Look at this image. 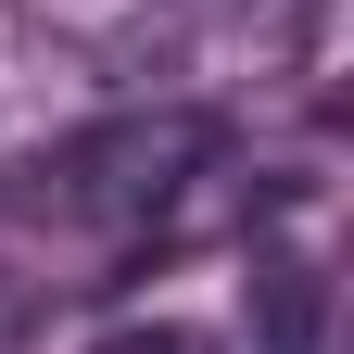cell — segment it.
Segmentation results:
<instances>
[{"instance_id":"obj_2","label":"cell","mask_w":354,"mask_h":354,"mask_svg":"<svg viewBox=\"0 0 354 354\" xmlns=\"http://www.w3.org/2000/svg\"><path fill=\"white\" fill-rule=\"evenodd\" d=\"M253 342L266 354L317 342V266H304V253H253Z\"/></svg>"},{"instance_id":"obj_1","label":"cell","mask_w":354,"mask_h":354,"mask_svg":"<svg viewBox=\"0 0 354 354\" xmlns=\"http://www.w3.org/2000/svg\"><path fill=\"white\" fill-rule=\"evenodd\" d=\"M215 177V114L190 102H140V114H102L38 165V203L88 215V228H177L190 190Z\"/></svg>"},{"instance_id":"obj_4","label":"cell","mask_w":354,"mask_h":354,"mask_svg":"<svg viewBox=\"0 0 354 354\" xmlns=\"http://www.w3.org/2000/svg\"><path fill=\"white\" fill-rule=\"evenodd\" d=\"M0 354H26V279L0 266Z\"/></svg>"},{"instance_id":"obj_3","label":"cell","mask_w":354,"mask_h":354,"mask_svg":"<svg viewBox=\"0 0 354 354\" xmlns=\"http://www.w3.org/2000/svg\"><path fill=\"white\" fill-rule=\"evenodd\" d=\"M102 354H215V342H203V329H177V317H152V329H114Z\"/></svg>"}]
</instances>
